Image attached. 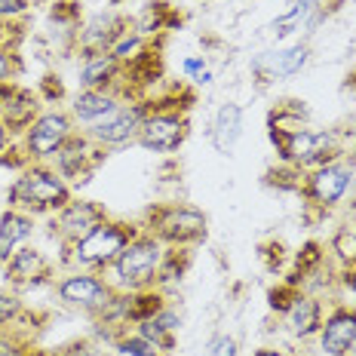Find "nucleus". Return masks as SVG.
I'll return each mask as SVG.
<instances>
[{"mask_svg":"<svg viewBox=\"0 0 356 356\" xmlns=\"http://www.w3.org/2000/svg\"><path fill=\"white\" fill-rule=\"evenodd\" d=\"M37 117H40V105H37V95L28 92L22 86H13L6 95V105L0 111V120L10 132H28Z\"/></svg>","mask_w":356,"mask_h":356,"instance_id":"f3484780","label":"nucleus"},{"mask_svg":"<svg viewBox=\"0 0 356 356\" xmlns=\"http://www.w3.org/2000/svg\"><path fill=\"white\" fill-rule=\"evenodd\" d=\"M92 154H99V151H92V142L86 136H71L56 154V172L62 178L83 184L89 169H92Z\"/></svg>","mask_w":356,"mask_h":356,"instance_id":"2eb2a0df","label":"nucleus"},{"mask_svg":"<svg viewBox=\"0 0 356 356\" xmlns=\"http://www.w3.org/2000/svg\"><path fill=\"white\" fill-rule=\"evenodd\" d=\"M181 71L188 74L191 80H197V83H209V80H212V71L206 68L203 58H184V62H181Z\"/></svg>","mask_w":356,"mask_h":356,"instance_id":"bb28decb","label":"nucleus"},{"mask_svg":"<svg viewBox=\"0 0 356 356\" xmlns=\"http://www.w3.org/2000/svg\"><path fill=\"white\" fill-rule=\"evenodd\" d=\"M356 341V310L338 307L323 320L320 329V350L325 356H347Z\"/></svg>","mask_w":356,"mask_h":356,"instance_id":"ddd939ff","label":"nucleus"},{"mask_svg":"<svg viewBox=\"0 0 356 356\" xmlns=\"http://www.w3.org/2000/svg\"><path fill=\"white\" fill-rule=\"evenodd\" d=\"M16 58H13L6 49H0V83H10V77L16 74Z\"/></svg>","mask_w":356,"mask_h":356,"instance_id":"c756f323","label":"nucleus"},{"mask_svg":"<svg viewBox=\"0 0 356 356\" xmlns=\"http://www.w3.org/2000/svg\"><path fill=\"white\" fill-rule=\"evenodd\" d=\"M65 356H108V353L95 350V347H86V344H83V347H80V344H77V347H71V350H68V353H65ZM111 356H114V353H111Z\"/></svg>","mask_w":356,"mask_h":356,"instance_id":"2f4dec72","label":"nucleus"},{"mask_svg":"<svg viewBox=\"0 0 356 356\" xmlns=\"http://www.w3.org/2000/svg\"><path fill=\"white\" fill-rule=\"evenodd\" d=\"M212 147L218 154H234L236 142L243 136V108L236 102H225L212 120Z\"/></svg>","mask_w":356,"mask_h":356,"instance_id":"6ab92c4d","label":"nucleus"},{"mask_svg":"<svg viewBox=\"0 0 356 356\" xmlns=\"http://www.w3.org/2000/svg\"><path fill=\"white\" fill-rule=\"evenodd\" d=\"M0 356H25V347H22L13 335H3V332H0Z\"/></svg>","mask_w":356,"mask_h":356,"instance_id":"c85d7f7f","label":"nucleus"},{"mask_svg":"<svg viewBox=\"0 0 356 356\" xmlns=\"http://www.w3.org/2000/svg\"><path fill=\"white\" fill-rule=\"evenodd\" d=\"M353 178H356V172H353L350 163H344V160L323 163V166H316L314 175L307 178V194L316 206H325V209H329V206H335L344 200V194L353 184Z\"/></svg>","mask_w":356,"mask_h":356,"instance_id":"9d476101","label":"nucleus"},{"mask_svg":"<svg viewBox=\"0 0 356 356\" xmlns=\"http://www.w3.org/2000/svg\"><path fill=\"white\" fill-rule=\"evenodd\" d=\"M151 234L160 243H172V246H184L206 236V215L191 206H166L154 215Z\"/></svg>","mask_w":356,"mask_h":356,"instance_id":"39448f33","label":"nucleus"},{"mask_svg":"<svg viewBox=\"0 0 356 356\" xmlns=\"http://www.w3.org/2000/svg\"><path fill=\"white\" fill-rule=\"evenodd\" d=\"M123 34V22L114 16V13H105V16H95L89 25L80 31V49L83 56H92V53H111L117 40Z\"/></svg>","mask_w":356,"mask_h":356,"instance_id":"a211bd4d","label":"nucleus"},{"mask_svg":"<svg viewBox=\"0 0 356 356\" xmlns=\"http://www.w3.org/2000/svg\"><path fill=\"white\" fill-rule=\"evenodd\" d=\"M332 252H335L341 261L356 264V231H350V227L338 231V234H335V240H332Z\"/></svg>","mask_w":356,"mask_h":356,"instance_id":"393cba45","label":"nucleus"},{"mask_svg":"<svg viewBox=\"0 0 356 356\" xmlns=\"http://www.w3.org/2000/svg\"><path fill=\"white\" fill-rule=\"evenodd\" d=\"M117 108H120V102H117V95L108 92V89H80L71 102V114L86 126L105 120L111 111H117Z\"/></svg>","mask_w":356,"mask_h":356,"instance_id":"aec40b11","label":"nucleus"},{"mask_svg":"<svg viewBox=\"0 0 356 356\" xmlns=\"http://www.w3.org/2000/svg\"><path fill=\"white\" fill-rule=\"evenodd\" d=\"M0 261H3V258H0Z\"/></svg>","mask_w":356,"mask_h":356,"instance_id":"c9c22d12","label":"nucleus"},{"mask_svg":"<svg viewBox=\"0 0 356 356\" xmlns=\"http://www.w3.org/2000/svg\"><path fill=\"white\" fill-rule=\"evenodd\" d=\"M310 58V47L307 43H289V47H277L267 49V53L252 58V71L261 80H286L295 77Z\"/></svg>","mask_w":356,"mask_h":356,"instance_id":"9b49d317","label":"nucleus"},{"mask_svg":"<svg viewBox=\"0 0 356 356\" xmlns=\"http://www.w3.org/2000/svg\"><path fill=\"white\" fill-rule=\"evenodd\" d=\"M34 234V221L31 215H25L22 209H10L0 215V258H10L28 236Z\"/></svg>","mask_w":356,"mask_h":356,"instance_id":"4be33fe9","label":"nucleus"},{"mask_svg":"<svg viewBox=\"0 0 356 356\" xmlns=\"http://www.w3.org/2000/svg\"><path fill=\"white\" fill-rule=\"evenodd\" d=\"M203 356H236V338H231V335L212 338Z\"/></svg>","mask_w":356,"mask_h":356,"instance_id":"cd10ccee","label":"nucleus"},{"mask_svg":"<svg viewBox=\"0 0 356 356\" xmlns=\"http://www.w3.org/2000/svg\"><path fill=\"white\" fill-rule=\"evenodd\" d=\"M71 136H74L71 117L62 114V111H47V114H40L31 126H28V132H25V151L31 154L34 160L56 157L58 147L68 142Z\"/></svg>","mask_w":356,"mask_h":356,"instance_id":"0eeeda50","label":"nucleus"},{"mask_svg":"<svg viewBox=\"0 0 356 356\" xmlns=\"http://www.w3.org/2000/svg\"><path fill=\"white\" fill-rule=\"evenodd\" d=\"M19 314H22V301L16 298V295L0 292V329H6V325L16 323Z\"/></svg>","mask_w":356,"mask_h":356,"instance_id":"a878e982","label":"nucleus"},{"mask_svg":"<svg viewBox=\"0 0 356 356\" xmlns=\"http://www.w3.org/2000/svg\"><path fill=\"white\" fill-rule=\"evenodd\" d=\"M136 236L129 225L120 221H102L92 234H86L83 240H77L71 246V258L77 261L83 270H99V267H111L117 261V255L126 249V243Z\"/></svg>","mask_w":356,"mask_h":356,"instance_id":"7ed1b4c3","label":"nucleus"},{"mask_svg":"<svg viewBox=\"0 0 356 356\" xmlns=\"http://www.w3.org/2000/svg\"><path fill=\"white\" fill-rule=\"evenodd\" d=\"M166 261V249L154 234H136L126 249L117 255V261L111 264L114 270V283L123 292H145L154 286V280L160 277V267Z\"/></svg>","mask_w":356,"mask_h":356,"instance_id":"f257e3e1","label":"nucleus"},{"mask_svg":"<svg viewBox=\"0 0 356 356\" xmlns=\"http://www.w3.org/2000/svg\"><path fill=\"white\" fill-rule=\"evenodd\" d=\"M114 356H166V353L136 332V335H120L114 341Z\"/></svg>","mask_w":356,"mask_h":356,"instance_id":"b1692460","label":"nucleus"},{"mask_svg":"<svg viewBox=\"0 0 356 356\" xmlns=\"http://www.w3.org/2000/svg\"><path fill=\"white\" fill-rule=\"evenodd\" d=\"M273 145L280 154L295 166H323L335 157V132H314V129H273Z\"/></svg>","mask_w":356,"mask_h":356,"instance_id":"20e7f679","label":"nucleus"},{"mask_svg":"<svg viewBox=\"0 0 356 356\" xmlns=\"http://www.w3.org/2000/svg\"><path fill=\"white\" fill-rule=\"evenodd\" d=\"M71 203V188L58 172L49 169H28L22 178H16L10 188V206L13 209H62Z\"/></svg>","mask_w":356,"mask_h":356,"instance_id":"f03ea898","label":"nucleus"},{"mask_svg":"<svg viewBox=\"0 0 356 356\" xmlns=\"http://www.w3.org/2000/svg\"><path fill=\"white\" fill-rule=\"evenodd\" d=\"M123 62L114 53H92L83 56V65H80V86L83 89H105L117 80Z\"/></svg>","mask_w":356,"mask_h":356,"instance_id":"412c9836","label":"nucleus"},{"mask_svg":"<svg viewBox=\"0 0 356 356\" xmlns=\"http://www.w3.org/2000/svg\"><path fill=\"white\" fill-rule=\"evenodd\" d=\"M347 356H356V341H353V347H350V350H347Z\"/></svg>","mask_w":356,"mask_h":356,"instance_id":"f704fd0d","label":"nucleus"},{"mask_svg":"<svg viewBox=\"0 0 356 356\" xmlns=\"http://www.w3.org/2000/svg\"><path fill=\"white\" fill-rule=\"evenodd\" d=\"M25 0H0V19H10V16H19L25 10Z\"/></svg>","mask_w":356,"mask_h":356,"instance_id":"7c9ffc66","label":"nucleus"},{"mask_svg":"<svg viewBox=\"0 0 356 356\" xmlns=\"http://www.w3.org/2000/svg\"><path fill=\"white\" fill-rule=\"evenodd\" d=\"M6 142H10V129L3 126V120H0V151L6 147Z\"/></svg>","mask_w":356,"mask_h":356,"instance_id":"72a5a7b5","label":"nucleus"},{"mask_svg":"<svg viewBox=\"0 0 356 356\" xmlns=\"http://www.w3.org/2000/svg\"><path fill=\"white\" fill-rule=\"evenodd\" d=\"M105 218H108L105 209H102L99 203H92V200H71L68 206L58 209L56 227H58V234L74 246V243L83 240L86 234H92Z\"/></svg>","mask_w":356,"mask_h":356,"instance_id":"f8f14e48","label":"nucleus"},{"mask_svg":"<svg viewBox=\"0 0 356 356\" xmlns=\"http://www.w3.org/2000/svg\"><path fill=\"white\" fill-rule=\"evenodd\" d=\"M252 356H295V353H286V350H277V347H261V350H255Z\"/></svg>","mask_w":356,"mask_h":356,"instance_id":"473e14b6","label":"nucleus"},{"mask_svg":"<svg viewBox=\"0 0 356 356\" xmlns=\"http://www.w3.org/2000/svg\"><path fill=\"white\" fill-rule=\"evenodd\" d=\"M40 273H43V258L37 249L19 246L6 258V277H10V283H31Z\"/></svg>","mask_w":356,"mask_h":356,"instance_id":"5701e85b","label":"nucleus"},{"mask_svg":"<svg viewBox=\"0 0 356 356\" xmlns=\"http://www.w3.org/2000/svg\"><path fill=\"white\" fill-rule=\"evenodd\" d=\"M184 138H188V120L175 111H151L142 123V132H138V142L157 154L178 151Z\"/></svg>","mask_w":356,"mask_h":356,"instance_id":"1a4fd4ad","label":"nucleus"},{"mask_svg":"<svg viewBox=\"0 0 356 356\" xmlns=\"http://www.w3.org/2000/svg\"><path fill=\"white\" fill-rule=\"evenodd\" d=\"M147 114H151L147 105H120L117 111H111L105 120L89 126L86 138L92 145H102V147L126 145V142H132V138H138V132H142V123H145Z\"/></svg>","mask_w":356,"mask_h":356,"instance_id":"423d86ee","label":"nucleus"},{"mask_svg":"<svg viewBox=\"0 0 356 356\" xmlns=\"http://www.w3.org/2000/svg\"><path fill=\"white\" fill-rule=\"evenodd\" d=\"M320 16H323L320 0H292V6H289L283 16H277L270 22L267 34L273 40H289V37H295L301 31H310L320 22Z\"/></svg>","mask_w":356,"mask_h":356,"instance_id":"4468645a","label":"nucleus"},{"mask_svg":"<svg viewBox=\"0 0 356 356\" xmlns=\"http://www.w3.org/2000/svg\"><path fill=\"white\" fill-rule=\"evenodd\" d=\"M283 314H286L289 332H292L295 338L320 335V329H323V307H320V301H316V298H310V295H295Z\"/></svg>","mask_w":356,"mask_h":356,"instance_id":"dca6fc26","label":"nucleus"},{"mask_svg":"<svg viewBox=\"0 0 356 356\" xmlns=\"http://www.w3.org/2000/svg\"><path fill=\"white\" fill-rule=\"evenodd\" d=\"M114 295H117L114 286L105 283V280H99V277H92V273H86V270L71 273V277H65L62 283H58V298L65 304H71V307H80V310L95 314V316L114 301Z\"/></svg>","mask_w":356,"mask_h":356,"instance_id":"6e6552de","label":"nucleus"}]
</instances>
